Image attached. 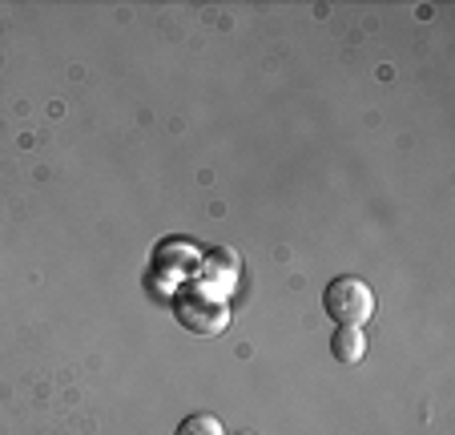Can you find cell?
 <instances>
[{
  "label": "cell",
  "instance_id": "cell-2",
  "mask_svg": "<svg viewBox=\"0 0 455 435\" xmlns=\"http://www.w3.org/2000/svg\"><path fill=\"white\" fill-rule=\"evenodd\" d=\"M173 310H178V323L202 339H218L230 326V302L210 299V294H181Z\"/></svg>",
  "mask_w": 455,
  "mask_h": 435
},
{
  "label": "cell",
  "instance_id": "cell-5",
  "mask_svg": "<svg viewBox=\"0 0 455 435\" xmlns=\"http://www.w3.org/2000/svg\"><path fill=\"white\" fill-rule=\"evenodd\" d=\"M178 435H226V431H222V423H218V419L210 415V411H198V415L181 419Z\"/></svg>",
  "mask_w": 455,
  "mask_h": 435
},
{
  "label": "cell",
  "instance_id": "cell-4",
  "mask_svg": "<svg viewBox=\"0 0 455 435\" xmlns=\"http://www.w3.org/2000/svg\"><path fill=\"white\" fill-rule=\"evenodd\" d=\"M331 355H335L339 363H347V367H355V363L367 355V339H363V326H339V331L331 334Z\"/></svg>",
  "mask_w": 455,
  "mask_h": 435
},
{
  "label": "cell",
  "instance_id": "cell-3",
  "mask_svg": "<svg viewBox=\"0 0 455 435\" xmlns=\"http://www.w3.org/2000/svg\"><path fill=\"white\" fill-rule=\"evenodd\" d=\"M238 270H242V258L238 250L222 246L214 254H206L202 262V274H198V294H210V299H230V290L238 286Z\"/></svg>",
  "mask_w": 455,
  "mask_h": 435
},
{
  "label": "cell",
  "instance_id": "cell-6",
  "mask_svg": "<svg viewBox=\"0 0 455 435\" xmlns=\"http://www.w3.org/2000/svg\"><path fill=\"white\" fill-rule=\"evenodd\" d=\"M238 435H254V431H238Z\"/></svg>",
  "mask_w": 455,
  "mask_h": 435
},
{
  "label": "cell",
  "instance_id": "cell-1",
  "mask_svg": "<svg viewBox=\"0 0 455 435\" xmlns=\"http://www.w3.org/2000/svg\"><path fill=\"white\" fill-rule=\"evenodd\" d=\"M323 302H327V315L335 318L339 326H363L375 315V294H371V286L363 278H355V274H343V278L331 282Z\"/></svg>",
  "mask_w": 455,
  "mask_h": 435
}]
</instances>
